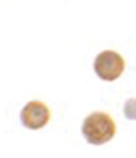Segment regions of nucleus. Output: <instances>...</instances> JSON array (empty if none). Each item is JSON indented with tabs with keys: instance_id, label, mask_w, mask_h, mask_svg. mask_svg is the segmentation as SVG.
Instances as JSON below:
<instances>
[{
	"instance_id": "1",
	"label": "nucleus",
	"mask_w": 136,
	"mask_h": 158,
	"mask_svg": "<svg viewBox=\"0 0 136 158\" xmlns=\"http://www.w3.org/2000/svg\"><path fill=\"white\" fill-rule=\"evenodd\" d=\"M82 132L87 143L99 146L112 139L116 132V126L109 115L95 112L85 118Z\"/></svg>"
},
{
	"instance_id": "2",
	"label": "nucleus",
	"mask_w": 136,
	"mask_h": 158,
	"mask_svg": "<svg viewBox=\"0 0 136 158\" xmlns=\"http://www.w3.org/2000/svg\"><path fill=\"white\" fill-rule=\"evenodd\" d=\"M93 68L97 75L102 80L112 82L123 73L125 62L119 53L111 50H105L97 56Z\"/></svg>"
},
{
	"instance_id": "3",
	"label": "nucleus",
	"mask_w": 136,
	"mask_h": 158,
	"mask_svg": "<svg viewBox=\"0 0 136 158\" xmlns=\"http://www.w3.org/2000/svg\"><path fill=\"white\" fill-rule=\"evenodd\" d=\"M50 118L49 109L44 103L37 101L27 103L20 114L22 125L32 130L43 127L49 121Z\"/></svg>"
},
{
	"instance_id": "4",
	"label": "nucleus",
	"mask_w": 136,
	"mask_h": 158,
	"mask_svg": "<svg viewBox=\"0 0 136 158\" xmlns=\"http://www.w3.org/2000/svg\"><path fill=\"white\" fill-rule=\"evenodd\" d=\"M125 117L129 120H136V98H131L126 101L124 107Z\"/></svg>"
}]
</instances>
